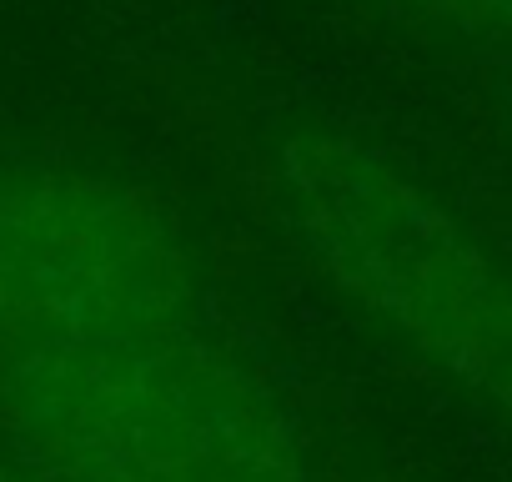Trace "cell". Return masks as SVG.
I'll list each match as a JSON object with an SVG mask.
<instances>
[{"label":"cell","instance_id":"cell-4","mask_svg":"<svg viewBox=\"0 0 512 482\" xmlns=\"http://www.w3.org/2000/svg\"><path fill=\"white\" fill-rule=\"evenodd\" d=\"M0 482H41L31 467H21L11 452H0Z\"/></svg>","mask_w":512,"mask_h":482},{"label":"cell","instance_id":"cell-1","mask_svg":"<svg viewBox=\"0 0 512 482\" xmlns=\"http://www.w3.org/2000/svg\"><path fill=\"white\" fill-rule=\"evenodd\" d=\"M0 452L41 482H312L176 216L81 166H0Z\"/></svg>","mask_w":512,"mask_h":482},{"label":"cell","instance_id":"cell-3","mask_svg":"<svg viewBox=\"0 0 512 482\" xmlns=\"http://www.w3.org/2000/svg\"><path fill=\"white\" fill-rule=\"evenodd\" d=\"M417 6H427L437 16L477 21V26H512V0H417Z\"/></svg>","mask_w":512,"mask_h":482},{"label":"cell","instance_id":"cell-2","mask_svg":"<svg viewBox=\"0 0 512 482\" xmlns=\"http://www.w3.org/2000/svg\"><path fill=\"white\" fill-rule=\"evenodd\" d=\"M302 231L327 277L452 377L512 397V292L442 211L387 176L322 166Z\"/></svg>","mask_w":512,"mask_h":482}]
</instances>
